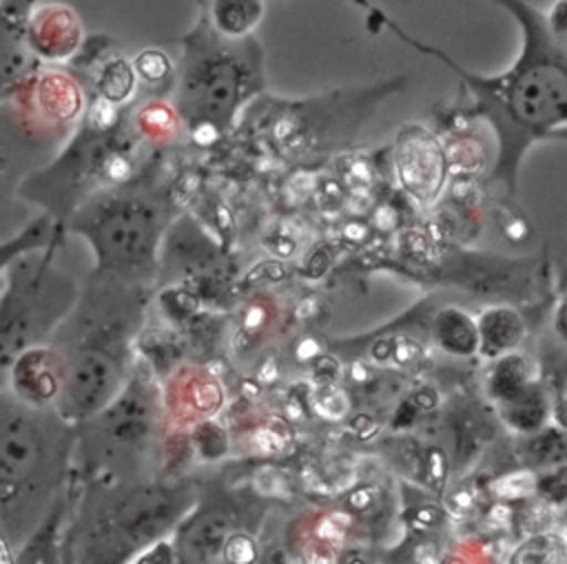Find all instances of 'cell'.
<instances>
[{
    "label": "cell",
    "instance_id": "22",
    "mask_svg": "<svg viewBox=\"0 0 567 564\" xmlns=\"http://www.w3.org/2000/svg\"><path fill=\"white\" fill-rule=\"evenodd\" d=\"M133 69L137 73V80L146 86H164L168 91H173L175 86V62L171 60V55L162 49L148 46L135 53V58L131 60Z\"/></svg>",
    "mask_w": 567,
    "mask_h": 564
},
{
    "label": "cell",
    "instance_id": "9",
    "mask_svg": "<svg viewBox=\"0 0 567 564\" xmlns=\"http://www.w3.org/2000/svg\"><path fill=\"white\" fill-rule=\"evenodd\" d=\"M66 230L47 246L16 257L0 285V389L11 363L27 349L49 343L73 307L82 281L60 265Z\"/></svg>",
    "mask_w": 567,
    "mask_h": 564
},
{
    "label": "cell",
    "instance_id": "26",
    "mask_svg": "<svg viewBox=\"0 0 567 564\" xmlns=\"http://www.w3.org/2000/svg\"><path fill=\"white\" fill-rule=\"evenodd\" d=\"M538 491L551 502H567V467L538 480Z\"/></svg>",
    "mask_w": 567,
    "mask_h": 564
},
{
    "label": "cell",
    "instance_id": "6",
    "mask_svg": "<svg viewBox=\"0 0 567 564\" xmlns=\"http://www.w3.org/2000/svg\"><path fill=\"white\" fill-rule=\"evenodd\" d=\"M124 108L93 95L58 157L24 177L22 199L64 223L89 195L128 179L142 137Z\"/></svg>",
    "mask_w": 567,
    "mask_h": 564
},
{
    "label": "cell",
    "instance_id": "24",
    "mask_svg": "<svg viewBox=\"0 0 567 564\" xmlns=\"http://www.w3.org/2000/svg\"><path fill=\"white\" fill-rule=\"evenodd\" d=\"M221 553H224V560L226 562H252L255 555H257V549H255V542L252 537H248L246 533H233L226 537L224 546H221Z\"/></svg>",
    "mask_w": 567,
    "mask_h": 564
},
{
    "label": "cell",
    "instance_id": "31",
    "mask_svg": "<svg viewBox=\"0 0 567 564\" xmlns=\"http://www.w3.org/2000/svg\"><path fill=\"white\" fill-rule=\"evenodd\" d=\"M556 420H560V425L567 427V400L560 405V409H556Z\"/></svg>",
    "mask_w": 567,
    "mask_h": 564
},
{
    "label": "cell",
    "instance_id": "14",
    "mask_svg": "<svg viewBox=\"0 0 567 564\" xmlns=\"http://www.w3.org/2000/svg\"><path fill=\"white\" fill-rule=\"evenodd\" d=\"M489 391L503 407V418L523 431L540 427L545 403L534 380V372L520 354L503 356L489 376Z\"/></svg>",
    "mask_w": 567,
    "mask_h": 564
},
{
    "label": "cell",
    "instance_id": "21",
    "mask_svg": "<svg viewBox=\"0 0 567 564\" xmlns=\"http://www.w3.org/2000/svg\"><path fill=\"white\" fill-rule=\"evenodd\" d=\"M434 334L439 345L454 356H470L478 349V327L463 310H441L434 321Z\"/></svg>",
    "mask_w": 567,
    "mask_h": 564
},
{
    "label": "cell",
    "instance_id": "2",
    "mask_svg": "<svg viewBox=\"0 0 567 564\" xmlns=\"http://www.w3.org/2000/svg\"><path fill=\"white\" fill-rule=\"evenodd\" d=\"M153 288L89 272L80 294L51 336L62 361V389L53 409L80 422L104 407L131 378Z\"/></svg>",
    "mask_w": 567,
    "mask_h": 564
},
{
    "label": "cell",
    "instance_id": "17",
    "mask_svg": "<svg viewBox=\"0 0 567 564\" xmlns=\"http://www.w3.org/2000/svg\"><path fill=\"white\" fill-rule=\"evenodd\" d=\"M204 13L210 27L230 40L252 35L266 13V0H208Z\"/></svg>",
    "mask_w": 567,
    "mask_h": 564
},
{
    "label": "cell",
    "instance_id": "16",
    "mask_svg": "<svg viewBox=\"0 0 567 564\" xmlns=\"http://www.w3.org/2000/svg\"><path fill=\"white\" fill-rule=\"evenodd\" d=\"M62 361L51 343L22 352L9 367L7 385L13 396L35 407H53L62 389Z\"/></svg>",
    "mask_w": 567,
    "mask_h": 564
},
{
    "label": "cell",
    "instance_id": "19",
    "mask_svg": "<svg viewBox=\"0 0 567 564\" xmlns=\"http://www.w3.org/2000/svg\"><path fill=\"white\" fill-rule=\"evenodd\" d=\"M476 327H478V347L485 356H492V358L518 345L525 332L520 316L512 307L485 310Z\"/></svg>",
    "mask_w": 567,
    "mask_h": 564
},
{
    "label": "cell",
    "instance_id": "4",
    "mask_svg": "<svg viewBox=\"0 0 567 564\" xmlns=\"http://www.w3.org/2000/svg\"><path fill=\"white\" fill-rule=\"evenodd\" d=\"M75 425L0 389V531L16 551L73 482Z\"/></svg>",
    "mask_w": 567,
    "mask_h": 564
},
{
    "label": "cell",
    "instance_id": "30",
    "mask_svg": "<svg viewBox=\"0 0 567 564\" xmlns=\"http://www.w3.org/2000/svg\"><path fill=\"white\" fill-rule=\"evenodd\" d=\"M372 354H374V358H379V361H383V358H388V356H392V343H377L374 345V349H372Z\"/></svg>",
    "mask_w": 567,
    "mask_h": 564
},
{
    "label": "cell",
    "instance_id": "3",
    "mask_svg": "<svg viewBox=\"0 0 567 564\" xmlns=\"http://www.w3.org/2000/svg\"><path fill=\"white\" fill-rule=\"evenodd\" d=\"M193 504L190 484L162 476L75 480L62 562L122 564L142 560L173 535Z\"/></svg>",
    "mask_w": 567,
    "mask_h": 564
},
{
    "label": "cell",
    "instance_id": "27",
    "mask_svg": "<svg viewBox=\"0 0 567 564\" xmlns=\"http://www.w3.org/2000/svg\"><path fill=\"white\" fill-rule=\"evenodd\" d=\"M545 20L551 35L567 46V0H554L551 7L545 11Z\"/></svg>",
    "mask_w": 567,
    "mask_h": 564
},
{
    "label": "cell",
    "instance_id": "29",
    "mask_svg": "<svg viewBox=\"0 0 567 564\" xmlns=\"http://www.w3.org/2000/svg\"><path fill=\"white\" fill-rule=\"evenodd\" d=\"M7 562H13V549L9 546L4 533L0 531V564H7Z\"/></svg>",
    "mask_w": 567,
    "mask_h": 564
},
{
    "label": "cell",
    "instance_id": "28",
    "mask_svg": "<svg viewBox=\"0 0 567 564\" xmlns=\"http://www.w3.org/2000/svg\"><path fill=\"white\" fill-rule=\"evenodd\" d=\"M416 354H419V347L414 343H410V341H399V343L392 345V356H396L399 363H408Z\"/></svg>",
    "mask_w": 567,
    "mask_h": 564
},
{
    "label": "cell",
    "instance_id": "18",
    "mask_svg": "<svg viewBox=\"0 0 567 564\" xmlns=\"http://www.w3.org/2000/svg\"><path fill=\"white\" fill-rule=\"evenodd\" d=\"M137 73L133 69V62L122 53H111L100 60V66L93 75V95L126 106L131 97L137 93Z\"/></svg>",
    "mask_w": 567,
    "mask_h": 564
},
{
    "label": "cell",
    "instance_id": "10",
    "mask_svg": "<svg viewBox=\"0 0 567 564\" xmlns=\"http://www.w3.org/2000/svg\"><path fill=\"white\" fill-rule=\"evenodd\" d=\"M394 168L401 188L419 203H430L445 184L447 153L432 130L408 124L394 139Z\"/></svg>",
    "mask_w": 567,
    "mask_h": 564
},
{
    "label": "cell",
    "instance_id": "13",
    "mask_svg": "<svg viewBox=\"0 0 567 564\" xmlns=\"http://www.w3.org/2000/svg\"><path fill=\"white\" fill-rule=\"evenodd\" d=\"M33 144L35 128L29 124V119H18V108L13 117L0 115V239L16 234L27 223L18 221L16 208L18 203H27L20 195V186L24 177L31 173L27 161L29 146Z\"/></svg>",
    "mask_w": 567,
    "mask_h": 564
},
{
    "label": "cell",
    "instance_id": "7",
    "mask_svg": "<svg viewBox=\"0 0 567 564\" xmlns=\"http://www.w3.org/2000/svg\"><path fill=\"white\" fill-rule=\"evenodd\" d=\"M182 44L173 108L195 139H215L259 93L264 84L261 46L255 35L241 40L219 35L204 11Z\"/></svg>",
    "mask_w": 567,
    "mask_h": 564
},
{
    "label": "cell",
    "instance_id": "20",
    "mask_svg": "<svg viewBox=\"0 0 567 564\" xmlns=\"http://www.w3.org/2000/svg\"><path fill=\"white\" fill-rule=\"evenodd\" d=\"M64 226L58 223L51 215L47 212H38L33 219H29L16 234L0 239V285L4 281V272L9 268V263L29 252V250H38L42 246H47L58 232H62Z\"/></svg>",
    "mask_w": 567,
    "mask_h": 564
},
{
    "label": "cell",
    "instance_id": "25",
    "mask_svg": "<svg viewBox=\"0 0 567 564\" xmlns=\"http://www.w3.org/2000/svg\"><path fill=\"white\" fill-rule=\"evenodd\" d=\"M315 407L319 414L330 416V418H339L348 411V398L343 396L341 389H334L330 385H326L323 389H319V394L315 396Z\"/></svg>",
    "mask_w": 567,
    "mask_h": 564
},
{
    "label": "cell",
    "instance_id": "1",
    "mask_svg": "<svg viewBox=\"0 0 567 564\" xmlns=\"http://www.w3.org/2000/svg\"><path fill=\"white\" fill-rule=\"evenodd\" d=\"M365 9L372 29H388L403 44L443 62L463 80L474 104L470 115L483 117L496 133V173L514 177L520 155L536 142L567 124V46L560 44L545 20V11L527 0H496L520 29V51L507 71L476 75L463 69L445 51L410 35L372 0H350Z\"/></svg>",
    "mask_w": 567,
    "mask_h": 564
},
{
    "label": "cell",
    "instance_id": "11",
    "mask_svg": "<svg viewBox=\"0 0 567 564\" xmlns=\"http://www.w3.org/2000/svg\"><path fill=\"white\" fill-rule=\"evenodd\" d=\"M18 100L22 102L18 108L29 117V124L33 126L38 122L49 130L60 128L71 133L86 108L82 84L64 69H40Z\"/></svg>",
    "mask_w": 567,
    "mask_h": 564
},
{
    "label": "cell",
    "instance_id": "12",
    "mask_svg": "<svg viewBox=\"0 0 567 564\" xmlns=\"http://www.w3.org/2000/svg\"><path fill=\"white\" fill-rule=\"evenodd\" d=\"M33 4L35 0H0V104L16 102L40 71L27 40Z\"/></svg>",
    "mask_w": 567,
    "mask_h": 564
},
{
    "label": "cell",
    "instance_id": "15",
    "mask_svg": "<svg viewBox=\"0 0 567 564\" xmlns=\"http://www.w3.org/2000/svg\"><path fill=\"white\" fill-rule=\"evenodd\" d=\"M27 40L40 62L75 58L84 42V27L75 9L64 2L33 4L27 18Z\"/></svg>",
    "mask_w": 567,
    "mask_h": 564
},
{
    "label": "cell",
    "instance_id": "8",
    "mask_svg": "<svg viewBox=\"0 0 567 564\" xmlns=\"http://www.w3.org/2000/svg\"><path fill=\"white\" fill-rule=\"evenodd\" d=\"M162 387L137 361L124 387L95 414L75 422V480H135L159 476Z\"/></svg>",
    "mask_w": 567,
    "mask_h": 564
},
{
    "label": "cell",
    "instance_id": "5",
    "mask_svg": "<svg viewBox=\"0 0 567 564\" xmlns=\"http://www.w3.org/2000/svg\"><path fill=\"white\" fill-rule=\"evenodd\" d=\"M175 201L148 170L89 195L62 223L93 254V274L153 288Z\"/></svg>",
    "mask_w": 567,
    "mask_h": 564
},
{
    "label": "cell",
    "instance_id": "23",
    "mask_svg": "<svg viewBox=\"0 0 567 564\" xmlns=\"http://www.w3.org/2000/svg\"><path fill=\"white\" fill-rule=\"evenodd\" d=\"M512 562H567V540L558 533L532 535L514 551Z\"/></svg>",
    "mask_w": 567,
    "mask_h": 564
}]
</instances>
